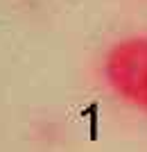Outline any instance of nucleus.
Here are the masks:
<instances>
[{"label": "nucleus", "mask_w": 147, "mask_h": 152, "mask_svg": "<svg viewBox=\"0 0 147 152\" xmlns=\"http://www.w3.org/2000/svg\"><path fill=\"white\" fill-rule=\"evenodd\" d=\"M104 77L122 100L147 111V37L118 41L104 57Z\"/></svg>", "instance_id": "f257e3e1"}]
</instances>
